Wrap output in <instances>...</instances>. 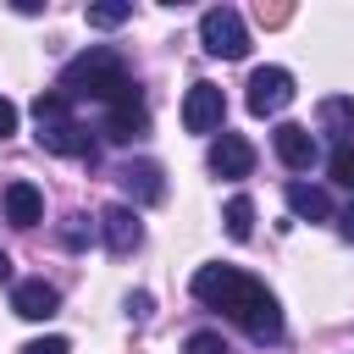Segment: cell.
Wrapping results in <instances>:
<instances>
[{
    "instance_id": "1",
    "label": "cell",
    "mask_w": 354,
    "mask_h": 354,
    "mask_svg": "<svg viewBox=\"0 0 354 354\" xmlns=\"http://www.w3.org/2000/svg\"><path fill=\"white\" fill-rule=\"evenodd\" d=\"M194 299L221 310L227 321H238L254 343H277L282 337V310L277 299L266 293V282H254L249 271L238 266H199L194 271Z\"/></svg>"
},
{
    "instance_id": "2",
    "label": "cell",
    "mask_w": 354,
    "mask_h": 354,
    "mask_svg": "<svg viewBox=\"0 0 354 354\" xmlns=\"http://www.w3.org/2000/svg\"><path fill=\"white\" fill-rule=\"evenodd\" d=\"M127 83H133V77H127V61H122L116 50H105V44L72 55L66 72H61V94H66V100H100V105H105V100H116Z\"/></svg>"
},
{
    "instance_id": "3",
    "label": "cell",
    "mask_w": 354,
    "mask_h": 354,
    "mask_svg": "<svg viewBox=\"0 0 354 354\" xmlns=\"http://www.w3.org/2000/svg\"><path fill=\"white\" fill-rule=\"evenodd\" d=\"M199 44L210 55H221V61H243L249 55V28H243V17L232 6H210L199 17Z\"/></svg>"
},
{
    "instance_id": "4",
    "label": "cell",
    "mask_w": 354,
    "mask_h": 354,
    "mask_svg": "<svg viewBox=\"0 0 354 354\" xmlns=\"http://www.w3.org/2000/svg\"><path fill=\"white\" fill-rule=\"evenodd\" d=\"M144 133H149V111H144V94L127 83L116 100H105V138L133 144V138H144Z\"/></svg>"
},
{
    "instance_id": "5",
    "label": "cell",
    "mask_w": 354,
    "mask_h": 354,
    "mask_svg": "<svg viewBox=\"0 0 354 354\" xmlns=\"http://www.w3.org/2000/svg\"><path fill=\"white\" fill-rule=\"evenodd\" d=\"M293 100V72L288 66H254L249 72V111L254 116H277Z\"/></svg>"
},
{
    "instance_id": "6",
    "label": "cell",
    "mask_w": 354,
    "mask_h": 354,
    "mask_svg": "<svg viewBox=\"0 0 354 354\" xmlns=\"http://www.w3.org/2000/svg\"><path fill=\"white\" fill-rule=\"evenodd\" d=\"M221 116H227V94H221L216 83H194L188 100H183V127H188V133H216Z\"/></svg>"
},
{
    "instance_id": "7",
    "label": "cell",
    "mask_w": 354,
    "mask_h": 354,
    "mask_svg": "<svg viewBox=\"0 0 354 354\" xmlns=\"http://www.w3.org/2000/svg\"><path fill=\"white\" fill-rule=\"evenodd\" d=\"M100 238H105L111 254H133V249L144 243L138 210H133V205H105V210H100Z\"/></svg>"
},
{
    "instance_id": "8",
    "label": "cell",
    "mask_w": 354,
    "mask_h": 354,
    "mask_svg": "<svg viewBox=\"0 0 354 354\" xmlns=\"http://www.w3.org/2000/svg\"><path fill=\"white\" fill-rule=\"evenodd\" d=\"M271 149H277V160H282L288 171H310V166H315V133L299 127V122H282V127L271 133Z\"/></svg>"
},
{
    "instance_id": "9",
    "label": "cell",
    "mask_w": 354,
    "mask_h": 354,
    "mask_svg": "<svg viewBox=\"0 0 354 354\" xmlns=\"http://www.w3.org/2000/svg\"><path fill=\"white\" fill-rule=\"evenodd\" d=\"M116 183H122V194L138 199V205H160V199H166V177H160L155 160H127V166L116 171Z\"/></svg>"
},
{
    "instance_id": "10",
    "label": "cell",
    "mask_w": 354,
    "mask_h": 354,
    "mask_svg": "<svg viewBox=\"0 0 354 354\" xmlns=\"http://www.w3.org/2000/svg\"><path fill=\"white\" fill-rule=\"evenodd\" d=\"M11 310H17L22 321H50V315L61 310V293H55L44 277H28V282L11 288Z\"/></svg>"
},
{
    "instance_id": "11",
    "label": "cell",
    "mask_w": 354,
    "mask_h": 354,
    "mask_svg": "<svg viewBox=\"0 0 354 354\" xmlns=\"http://www.w3.org/2000/svg\"><path fill=\"white\" fill-rule=\"evenodd\" d=\"M39 144L50 149V155H77V160H94V138H88V127L83 122H50V127H39Z\"/></svg>"
},
{
    "instance_id": "12",
    "label": "cell",
    "mask_w": 354,
    "mask_h": 354,
    "mask_svg": "<svg viewBox=\"0 0 354 354\" xmlns=\"http://www.w3.org/2000/svg\"><path fill=\"white\" fill-rule=\"evenodd\" d=\"M249 166H254V144H249V138L221 133V138L210 144V171H216V177H249Z\"/></svg>"
},
{
    "instance_id": "13",
    "label": "cell",
    "mask_w": 354,
    "mask_h": 354,
    "mask_svg": "<svg viewBox=\"0 0 354 354\" xmlns=\"http://www.w3.org/2000/svg\"><path fill=\"white\" fill-rule=\"evenodd\" d=\"M0 205H6V221H11V227H33V221L44 216V194H39L33 183H6Z\"/></svg>"
},
{
    "instance_id": "14",
    "label": "cell",
    "mask_w": 354,
    "mask_h": 354,
    "mask_svg": "<svg viewBox=\"0 0 354 354\" xmlns=\"http://www.w3.org/2000/svg\"><path fill=\"white\" fill-rule=\"evenodd\" d=\"M288 210L304 216V221H332V199H326V188H310V183H288Z\"/></svg>"
},
{
    "instance_id": "15",
    "label": "cell",
    "mask_w": 354,
    "mask_h": 354,
    "mask_svg": "<svg viewBox=\"0 0 354 354\" xmlns=\"http://www.w3.org/2000/svg\"><path fill=\"white\" fill-rule=\"evenodd\" d=\"M315 116H321V127H326V133H343V138L354 133V100H348V94H326Z\"/></svg>"
},
{
    "instance_id": "16",
    "label": "cell",
    "mask_w": 354,
    "mask_h": 354,
    "mask_svg": "<svg viewBox=\"0 0 354 354\" xmlns=\"http://www.w3.org/2000/svg\"><path fill=\"white\" fill-rule=\"evenodd\" d=\"M83 17H88V28H122V22L133 17V6H127V0H100V6H88Z\"/></svg>"
},
{
    "instance_id": "17",
    "label": "cell",
    "mask_w": 354,
    "mask_h": 354,
    "mask_svg": "<svg viewBox=\"0 0 354 354\" xmlns=\"http://www.w3.org/2000/svg\"><path fill=\"white\" fill-rule=\"evenodd\" d=\"M249 232H254V205L238 194V199H227V238H238V243H243Z\"/></svg>"
},
{
    "instance_id": "18",
    "label": "cell",
    "mask_w": 354,
    "mask_h": 354,
    "mask_svg": "<svg viewBox=\"0 0 354 354\" xmlns=\"http://www.w3.org/2000/svg\"><path fill=\"white\" fill-rule=\"evenodd\" d=\"M332 183L354 194V138H343V144L332 149Z\"/></svg>"
},
{
    "instance_id": "19",
    "label": "cell",
    "mask_w": 354,
    "mask_h": 354,
    "mask_svg": "<svg viewBox=\"0 0 354 354\" xmlns=\"http://www.w3.org/2000/svg\"><path fill=\"white\" fill-rule=\"evenodd\" d=\"M183 354H227V343H221V332H194L183 343Z\"/></svg>"
},
{
    "instance_id": "20",
    "label": "cell",
    "mask_w": 354,
    "mask_h": 354,
    "mask_svg": "<svg viewBox=\"0 0 354 354\" xmlns=\"http://www.w3.org/2000/svg\"><path fill=\"white\" fill-rule=\"evenodd\" d=\"M61 243H66V249H83V243H88V216H66Z\"/></svg>"
},
{
    "instance_id": "21",
    "label": "cell",
    "mask_w": 354,
    "mask_h": 354,
    "mask_svg": "<svg viewBox=\"0 0 354 354\" xmlns=\"http://www.w3.org/2000/svg\"><path fill=\"white\" fill-rule=\"evenodd\" d=\"M22 354H72V343L66 337H33V343H22Z\"/></svg>"
},
{
    "instance_id": "22",
    "label": "cell",
    "mask_w": 354,
    "mask_h": 354,
    "mask_svg": "<svg viewBox=\"0 0 354 354\" xmlns=\"http://www.w3.org/2000/svg\"><path fill=\"white\" fill-rule=\"evenodd\" d=\"M11 133H17V105H11V100H0V144H6Z\"/></svg>"
},
{
    "instance_id": "23",
    "label": "cell",
    "mask_w": 354,
    "mask_h": 354,
    "mask_svg": "<svg viewBox=\"0 0 354 354\" xmlns=\"http://www.w3.org/2000/svg\"><path fill=\"white\" fill-rule=\"evenodd\" d=\"M127 315L144 321V315H149V293H133V299H127Z\"/></svg>"
},
{
    "instance_id": "24",
    "label": "cell",
    "mask_w": 354,
    "mask_h": 354,
    "mask_svg": "<svg viewBox=\"0 0 354 354\" xmlns=\"http://www.w3.org/2000/svg\"><path fill=\"white\" fill-rule=\"evenodd\" d=\"M6 277H11V260H6V249H0V282H6Z\"/></svg>"
}]
</instances>
